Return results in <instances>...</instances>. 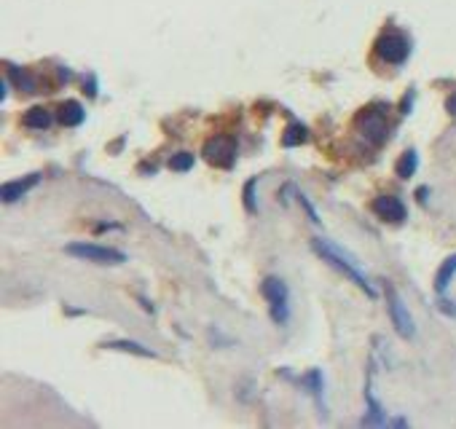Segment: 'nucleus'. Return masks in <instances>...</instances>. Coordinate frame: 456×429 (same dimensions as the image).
<instances>
[{"label":"nucleus","instance_id":"1a4fd4ad","mask_svg":"<svg viewBox=\"0 0 456 429\" xmlns=\"http://www.w3.org/2000/svg\"><path fill=\"white\" fill-rule=\"evenodd\" d=\"M38 183H41V175H38V172H33V175H27V177H19V180L6 183L3 188H0V199H3V204H14V202H19L21 196H24L27 191H33Z\"/></svg>","mask_w":456,"mask_h":429},{"label":"nucleus","instance_id":"4468645a","mask_svg":"<svg viewBox=\"0 0 456 429\" xmlns=\"http://www.w3.org/2000/svg\"><path fill=\"white\" fill-rule=\"evenodd\" d=\"M416 169H419V153H416L414 148H408L400 159H397V164H394V172H397V177L400 180H408V177H414Z\"/></svg>","mask_w":456,"mask_h":429},{"label":"nucleus","instance_id":"39448f33","mask_svg":"<svg viewBox=\"0 0 456 429\" xmlns=\"http://www.w3.org/2000/svg\"><path fill=\"white\" fill-rule=\"evenodd\" d=\"M236 153H239V145L231 134H215L202 148V156L212 166H220V169H231L236 164Z\"/></svg>","mask_w":456,"mask_h":429},{"label":"nucleus","instance_id":"f257e3e1","mask_svg":"<svg viewBox=\"0 0 456 429\" xmlns=\"http://www.w3.org/2000/svg\"><path fill=\"white\" fill-rule=\"evenodd\" d=\"M311 249H314L328 266H333L338 274H344L349 282H354L368 298H376V295H378V290H376V287L368 282V277L360 271L357 261H354L349 252H344L338 245H333L331 239H311Z\"/></svg>","mask_w":456,"mask_h":429},{"label":"nucleus","instance_id":"f3484780","mask_svg":"<svg viewBox=\"0 0 456 429\" xmlns=\"http://www.w3.org/2000/svg\"><path fill=\"white\" fill-rule=\"evenodd\" d=\"M193 166H196V156L188 153V150H180V153H175V156L169 159V169H172V172H191Z\"/></svg>","mask_w":456,"mask_h":429},{"label":"nucleus","instance_id":"4be33fe9","mask_svg":"<svg viewBox=\"0 0 456 429\" xmlns=\"http://www.w3.org/2000/svg\"><path fill=\"white\" fill-rule=\"evenodd\" d=\"M83 91H86L91 100L97 97V78H94V76H91V78H86V83H83Z\"/></svg>","mask_w":456,"mask_h":429},{"label":"nucleus","instance_id":"412c9836","mask_svg":"<svg viewBox=\"0 0 456 429\" xmlns=\"http://www.w3.org/2000/svg\"><path fill=\"white\" fill-rule=\"evenodd\" d=\"M414 100H416V91H408V94L403 97V103H400V113H403V116H408V113H411V107H414Z\"/></svg>","mask_w":456,"mask_h":429},{"label":"nucleus","instance_id":"dca6fc26","mask_svg":"<svg viewBox=\"0 0 456 429\" xmlns=\"http://www.w3.org/2000/svg\"><path fill=\"white\" fill-rule=\"evenodd\" d=\"M306 140H309V129L298 121H292L290 126L282 132V145H285V148H298V145H304Z\"/></svg>","mask_w":456,"mask_h":429},{"label":"nucleus","instance_id":"9b49d317","mask_svg":"<svg viewBox=\"0 0 456 429\" xmlns=\"http://www.w3.org/2000/svg\"><path fill=\"white\" fill-rule=\"evenodd\" d=\"M57 119L62 126H81L86 121V110H83L81 103H76V100H67V103L60 105V110H57Z\"/></svg>","mask_w":456,"mask_h":429},{"label":"nucleus","instance_id":"f8f14e48","mask_svg":"<svg viewBox=\"0 0 456 429\" xmlns=\"http://www.w3.org/2000/svg\"><path fill=\"white\" fill-rule=\"evenodd\" d=\"M304 384L309 387V392L314 394V400H317V405L325 413V376H322V370L319 368L309 370V373L304 376Z\"/></svg>","mask_w":456,"mask_h":429},{"label":"nucleus","instance_id":"b1692460","mask_svg":"<svg viewBox=\"0 0 456 429\" xmlns=\"http://www.w3.org/2000/svg\"><path fill=\"white\" fill-rule=\"evenodd\" d=\"M427 193H430V188H419V191H416V196H419V202H421V204L427 202Z\"/></svg>","mask_w":456,"mask_h":429},{"label":"nucleus","instance_id":"7ed1b4c3","mask_svg":"<svg viewBox=\"0 0 456 429\" xmlns=\"http://www.w3.org/2000/svg\"><path fill=\"white\" fill-rule=\"evenodd\" d=\"M261 295L269 301V314L277 325H285L290 319V290L279 277H266L261 282Z\"/></svg>","mask_w":456,"mask_h":429},{"label":"nucleus","instance_id":"2eb2a0df","mask_svg":"<svg viewBox=\"0 0 456 429\" xmlns=\"http://www.w3.org/2000/svg\"><path fill=\"white\" fill-rule=\"evenodd\" d=\"M454 277H456V255H451V258H446L443 261V266L437 268V274H435V292H446L448 290V285L454 282Z\"/></svg>","mask_w":456,"mask_h":429},{"label":"nucleus","instance_id":"5701e85b","mask_svg":"<svg viewBox=\"0 0 456 429\" xmlns=\"http://www.w3.org/2000/svg\"><path fill=\"white\" fill-rule=\"evenodd\" d=\"M437 308H440L443 314H448V317H456V304H451V301H440Z\"/></svg>","mask_w":456,"mask_h":429},{"label":"nucleus","instance_id":"423d86ee","mask_svg":"<svg viewBox=\"0 0 456 429\" xmlns=\"http://www.w3.org/2000/svg\"><path fill=\"white\" fill-rule=\"evenodd\" d=\"M357 129L368 137V143L384 145L389 137V123H387V113L381 110V105L376 107H365L360 116H357Z\"/></svg>","mask_w":456,"mask_h":429},{"label":"nucleus","instance_id":"a878e982","mask_svg":"<svg viewBox=\"0 0 456 429\" xmlns=\"http://www.w3.org/2000/svg\"><path fill=\"white\" fill-rule=\"evenodd\" d=\"M405 424H408L405 419H394V421H392V427H405Z\"/></svg>","mask_w":456,"mask_h":429},{"label":"nucleus","instance_id":"20e7f679","mask_svg":"<svg viewBox=\"0 0 456 429\" xmlns=\"http://www.w3.org/2000/svg\"><path fill=\"white\" fill-rule=\"evenodd\" d=\"M374 54L387 64H405V60L411 57V41L397 30H387L376 38Z\"/></svg>","mask_w":456,"mask_h":429},{"label":"nucleus","instance_id":"0eeeda50","mask_svg":"<svg viewBox=\"0 0 456 429\" xmlns=\"http://www.w3.org/2000/svg\"><path fill=\"white\" fill-rule=\"evenodd\" d=\"M387 308H389V319H392V327L394 333L400 335V338H414L416 335V325H414V317H411V311L408 306L403 304V298H400V292L394 290V285L387 282Z\"/></svg>","mask_w":456,"mask_h":429},{"label":"nucleus","instance_id":"6ab92c4d","mask_svg":"<svg viewBox=\"0 0 456 429\" xmlns=\"http://www.w3.org/2000/svg\"><path fill=\"white\" fill-rule=\"evenodd\" d=\"M255 188H258V177H249L242 191V199H245V209L249 215H258V202H255Z\"/></svg>","mask_w":456,"mask_h":429},{"label":"nucleus","instance_id":"a211bd4d","mask_svg":"<svg viewBox=\"0 0 456 429\" xmlns=\"http://www.w3.org/2000/svg\"><path fill=\"white\" fill-rule=\"evenodd\" d=\"M6 67H8V76H11V81L17 83L21 91H35V78H33V76L21 73L17 64H6Z\"/></svg>","mask_w":456,"mask_h":429},{"label":"nucleus","instance_id":"ddd939ff","mask_svg":"<svg viewBox=\"0 0 456 429\" xmlns=\"http://www.w3.org/2000/svg\"><path fill=\"white\" fill-rule=\"evenodd\" d=\"M51 113L46 110V107H41V105H35V107H30L27 113H24V126L27 129H38V132H46L49 126H51Z\"/></svg>","mask_w":456,"mask_h":429},{"label":"nucleus","instance_id":"f03ea898","mask_svg":"<svg viewBox=\"0 0 456 429\" xmlns=\"http://www.w3.org/2000/svg\"><path fill=\"white\" fill-rule=\"evenodd\" d=\"M64 252L78 258V261L97 263V266H121V263H126V252L116 249V247L94 245V242H70L64 247Z\"/></svg>","mask_w":456,"mask_h":429},{"label":"nucleus","instance_id":"393cba45","mask_svg":"<svg viewBox=\"0 0 456 429\" xmlns=\"http://www.w3.org/2000/svg\"><path fill=\"white\" fill-rule=\"evenodd\" d=\"M8 86H11V83H8V81H3V83H0V100H6V97H8Z\"/></svg>","mask_w":456,"mask_h":429},{"label":"nucleus","instance_id":"aec40b11","mask_svg":"<svg viewBox=\"0 0 456 429\" xmlns=\"http://www.w3.org/2000/svg\"><path fill=\"white\" fill-rule=\"evenodd\" d=\"M295 196H298V204H301V207H304V209H306V215H309V218H311V223H314V225H319V212L314 209V204H311V202H309V196H306L304 191H298V188H295Z\"/></svg>","mask_w":456,"mask_h":429},{"label":"nucleus","instance_id":"6e6552de","mask_svg":"<svg viewBox=\"0 0 456 429\" xmlns=\"http://www.w3.org/2000/svg\"><path fill=\"white\" fill-rule=\"evenodd\" d=\"M371 209H374L376 218H381L384 223H405V218H408V209L405 204L397 199V196H389V193H384V196H376L374 202H371Z\"/></svg>","mask_w":456,"mask_h":429},{"label":"nucleus","instance_id":"9d476101","mask_svg":"<svg viewBox=\"0 0 456 429\" xmlns=\"http://www.w3.org/2000/svg\"><path fill=\"white\" fill-rule=\"evenodd\" d=\"M105 349H113V351H126V354H134V357H148V360H156L159 354L153 349H148L140 341H129V338H110L103 344Z\"/></svg>","mask_w":456,"mask_h":429}]
</instances>
